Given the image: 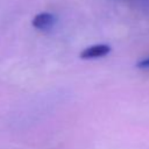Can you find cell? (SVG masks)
<instances>
[{
  "mask_svg": "<svg viewBox=\"0 0 149 149\" xmlns=\"http://www.w3.org/2000/svg\"><path fill=\"white\" fill-rule=\"evenodd\" d=\"M136 66H137L139 69H149V57L143 58V59H141L140 62H137Z\"/></svg>",
  "mask_w": 149,
  "mask_h": 149,
  "instance_id": "3",
  "label": "cell"
},
{
  "mask_svg": "<svg viewBox=\"0 0 149 149\" xmlns=\"http://www.w3.org/2000/svg\"><path fill=\"white\" fill-rule=\"evenodd\" d=\"M55 21H56V17H55L54 14L48 13V12H43V13H40V14H37L33 17L31 24L36 29L47 30V29H49L54 26Z\"/></svg>",
  "mask_w": 149,
  "mask_h": 149,
  "instance_id": "2",
  "label": "cell"
},
{
  "mask_svg": "<svg viewBox=\"0 0 149 149\" xmlns=\"http://www.w3.org/2000/svg\"><path fill=\"white\" fill-rule=\"evenodd\" d=\"M109 52H111V47L108 44H94L81 50L79 57L83 59H93V58L104 57Z\"/></svg>",
  "mask_w": 149,
  "mask_h": 149,
  "instance_id": "1",
  "label": "cell"
}]
</instances>
